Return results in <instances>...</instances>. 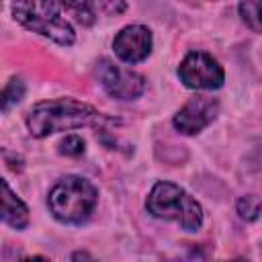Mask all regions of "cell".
<instances>
[{"mask_svg":"<svg viewBox=\"0 0 262 262\" xmlns=\"http://www.w3.org/2000/svg\"><path fill=\"white\" fill-rule=\"evenodd\" d=\"M104 121L88 102L76 98H55L37 102L27 115V127L33 137H47L57 131H72Z\"/></svg>","mask_w":262,"mask_h":262,"instance_id":"obj_1","label":"cell"},{"mask_svg":"<svg viewBox=\"0 0 262 262\" xmlns=\"http://www.w3.org/2000/svg\"><path fill=\"white\" fill-rule=\"evenodd\" d=\"M98 190L96 186L80 176H66L61 178L47 196V207L51 215L68 225L84 223L96 209Z\"/></svg>","mask_w":262,"mask_h":262,"instance_id":"obj_2","label":"cell"},{"mask_svg":"<svg viewBox=\"0 0 262 262\" xmlns=\"http://www.w3.org/2000/svg\"><path fill=\"white\" fill-rule=\"evenodd\" d=\"M145 207L154 217L174 221L186 231H196L203 225V209L196 199L172 182L154 184Z\"/></svg>","mask_w":262,"mask_h":262,"instance_id":"obj_3","label":"cell"},{"mask_svg":"<svg viewBox=\"0 0 262 262\" xmlns=\"http://www.w3.org/2000/svg\"><path fill=\"white\" fill-rule=\"evenodd\" d=\"M14 18L29 31L51 39L57 45L70 47L76 41L72 25L61 16V4L55 2H16L10 6Z\"/></svg>","mask_w":262,"mask_h":262,"instance_id":"obj_4","label":"cell"},{"mask_svg":"<svg viewBox=\"0 0 262 262\" xmlns=\"http://www.w3.org/2000/svg\"><path fill=\"white\" fill-rule=\"evenodd\" d=\"M178 76L186 88L217 90L223 86L225 74L219 61L205 51H190L178 66Z\"/></svg>","mask_w":262,"mask_h":262,"instance_id":"obj_5","label":"cell"},{"mask_svg":"<svg viewBox=\"0 0 262 262\" xmlns=\"http://www.w3.org/2000/svg\"><path fill=\"white\" fill-rule=\"evenodd\" d=\"M96 76L106 94H111L117 100H133L141 96L145 88V80L141 74L121 68L111 59H100L96 63Z\"/></svg>","mask_w":262,"mask_h":262,"instance_id":"obj_6","label":"cell"},{"mask_svg":"<svg viewBox=\"0 0 262 262\" xmlns=\"http://www.w3.org/2000/svg\"><path fill=\"white\" fill-rule=\"evenodd\" d=\"M219 115V100L207 94H199L188 98L180 111L174 115V127L182 135H196L205 127H209Z\"/></svg>","mask_w":262,"mask_h":262,"instance_id":"obj_7","label":"cell"},{"mask_svg":"<svg viewBox=\"0 0 262 262\" xmlns=\"http://www.w3.org/2000/svg\"><path fill=\"white\" fill-rule=\"evenodd\" d=\"M151 31L143 25H127L123 27L115 41H113V49L115 55L125 61V63H139L143 61L149 53H151Z\"/></svg>","mask_w":262,"mask_h":262,"instance_id":"obj_8","label":"cell"},{"mask_svg":"<svg viewBox=\"0 0 262 262\" xmlns=\"http://www.w3.org/2000/svg\"><path fill=\"white\" fill-rule=\"evenodd\" d=\"M2 221L12 229H25L29 225V209L10 190L6 180H2Z\"/></svg>","mask_w":262,"mask_h":262,"instance_id":"obj_9","label":"cell"},{"mask_svg":"<svg viewBox=\"0 0 262 262\" xmlns=\"http://www.w3.org/2000/svg\"><path fill=\"white\" fill-rule=\"evenodd\" d=\"M237 8H239V14H242L244 23L252 31L262 33V0H246Z\"/></svg>","mask_w":262,"mask_h":262,"instance_id":"obj_10","label":"cell"},{"mask_svg":"<svg viewBox=\"0 0 262 262\" xmlns=\"http://www.w3.org/2000/svg\"><path fill=\"white\" fill-rule=\"evenodd\" d=\"M25 96V84L20 78H10V82L2 90V111L6 113L12 104H16Z\"/></svg>","mask_w":262,"mask_h":262,"instance_id":"obj_11","label":"cell"},{"mask_svg":"<svg viewBox=\"0 0 262 262\" xmlns=\"http://www.w3.org/2000/svg\"><path fill=\"white\" fill-rule=\"evenodd\" d=\"M235 207H237L239 217L246 219V221H254V219L262 213V201H260L258 196H254V194H246V196H242V199L237 201Z\"/></svg>","mask_w":262,"mask_h":262,"instance_id":"obj_12","label":"cell"},{"mask_svg":"<svg viewBox=\"0 0 262 262\" xmlns=\"http://www.w3.org/2000/svg\"><path fill=\"white\" fill-rule=\"evenodd\" d=\"M61 8L72 12L76 16V20L82 23V25H92L94 23V10H92V4H88V2H63Z\"/></svg>","mask_w":262,"mask_h":262,"instance_id":"obj_13","label":"cell"},{"mask_svg":"<svg viewBox=\"0 0 262 262\" xmlns=\"http://www.w3.org/2000/svg\"><path fill=\"white\" fill-rule=\"evenodd\" d=\"M86 149V143L80 135H66L61 141H59V154L61 156H68V158H78L82 156Z\"/></svg>","mask_w":262,"mask_h":262,"instance_id":"obj_14","label":"cell"},{"mask_svg":"<svg viewBox=\"0 0 262 262\" xmlns=\"http://www.w3.org/2000/svg\"><path fill=\"white\" fill-rule=\"evenodd\" d=\"M72 262H98L94 256H90L88 252H84V250H80V252H74L72 254Z\"/></svg>","mask_w":262,"mask_h":262,"instance_id":"obj_15","label":"cell"},{"mask_svg":"<svg viewBox=\"0 0 262 262\" xmlns=\"http://www.w3.org/2000/svg\"><path fill=\"white\" fill-rule=\"evenodd\" d=\"M20 262H49V260L43 256H29V258H23Z\"/></svg>","mask_w":262,"mask_h":262,"instance_id":"obj_16","label":"cell"},{"mask_svg":"<svg viewBox=\"0 0 262 262\" xmlns=\"http://www.w3.org/2000/svg\"><path fill=\"white\" fill-rule=\"evenodd\" d=\"M225 262H250L248 258H233V260H225Z\"/></svg>","mask_w":262,"mask_h":262,"instance_id":"obj_17","label":"cell"}]
</instances>
